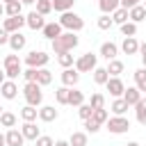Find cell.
<instances>
[{"label": "cell", "instance_id": "cell-11", "mask_svg": "<svg viewBox=\"0 0 146 146\" xmlns=\"http://www.w3.org/2000/svg\"><path fill=\"white\" fill-rule=\"evenodd\" d=\"M0 94H2V98L14 100V98L18 96V87H16V82H14V80H5V82L0 84Z\"/></svg>", "mask_w": 146, "mask_h": 146}, {"label": "cell", "instance_id": "cell-47", "mask_svg": "<svg viewBox=\"0 0 146 146\" xmlns=\"http://www.w3.org/2000/svg\"><path fill=\"white\" fill-rule=\"evenodd\" d=\"M16 64H21L18 55H7V57H5V68H7V66H16Z\"/></svg>", "mask_w": 146, "mask_h": 146}, {"label": "cell", "instance_id": "cell-43", "mask_svg": "<svg viewBox=\"0 0 146 146\" xmlns=\"http://www.w3.org/2000/svg\"><path fill=\"white\" fill-rule=\"evenodd\" d=\"M112 25H114V21H112L110 14H103V16L98 18V27H100V30H110Z\"/></svg>", "mask_w": 146, "mask_h": 146}, {"label": "cell", "instance_id": "cell-35", "mask_svg": "<svg viewBox=\"0 0 146 146\" xmlns=\"http://www.w3.org/2000/svg\"><path fill=\"white\" fill-rule=\"evenodd\" d=\"M34 11H39L41 16H48L52 11V0H36V9Z\"/></svg>", "mask_w": 146, "mask_h": 146}, {"label": "cell", "instance_id": "cell-51", "mask_svg": "<svg viewBox=\"0 0 146 146\" xmlns=\"http://www.w3.org/2000/svg\"><path fill=\"white\" fill-rule=\"evenodd\" d=\"M139 52H141V55H146V41H144V43H139Z\"/></svg>", "mask_w": 146, "mask_h": 146}, {"label": "cell", "instance_id": "cell-29", "mask_svg": "<svg viewBox=\"0 0 146 146\" xmlns=\"http://www.w3.org/2000/svg\"><path fill=\"white\" fill-rule=\"evenodd\" d=\"M107 78H110L107 68H103V66H96V68H94V82H96V84H105Z\"/></svg>", "mask_w": 146, "mask_h": 146}, {"label": "cell", "instance_id": "cell-8", "mask_svg": "<svg viewBox=\"0 0 146 146\" xmlns=\"http://www.w3.org/2000/svg\"><path fill=\"white\" fill-rule=\"evenodd\" d=\"M105 87H107L110 96H114V98H121V96H123V91H125V84L121 82V78H107Z\"/></svg>", "mask_w": 146, "mask_h": 146}, {"label": "cell", "instance_id": "cell-5", "mask_svg": "<svg viewBox=\"0 0 146 146\" xmlns=\"http://www.w3.org/2000/svg\"><path fill=\"white\" fill-rule=\"evenodd\" d=\"M105 125H107V130L112 132V135H123V132H128L130 130V121L125 119V116H110L107 121H105Z\"/></svg>", "mask_w": 146, "mask_h": 146}, {"label": "cell", "instance_id": "cell-28", "mask_svg": "<svg viewBox=\"0 0 146 146\" xmlns=\"http://www.w3.org/2000/svg\"><path fill=\"white\" fill-rule=\"evenodd\" d=\"M98 7H100L103 14H112V11L119 9L121 5H119V0H98Z\"/></svg>", "mask_w": 146, "mask_h": 146}, {"label": "cell", "instance_id": "cell-50", "mask_svg": "<svg viewBox=\"0 0 146 146\" xmlns=\"http://www.w3.org/2000/svg\"><path fill=\"white\" fill-rule=\"evenodd\" d=\"M52 146H71V144H68V141H64V139H57Z\"/></svg>", "mask_w": 146, "mask_h": 146}, {"label": "cell", "instance_id": "cell-4", "mask_svg": "<svg viewBox=\"0 0 146 146\" xmlns=\"http://www.w3.org/2000/svg\"><path fill=\"white\" fill-rule=\"evenodd\" d=\"M75 71L78 73H91L96 66H98V57L94 55V52H84V55H80L78 59H75Z\"/></svg>", "mask_w": 146, "mask_h": 146}, {"label": "cell", "instance_id": "cell-58", "mask_svg": "<svg viewBox=\"0 0 146 146\" xmlns=\"http://www.w3.org/2000/svg\"><path fill=\"white\" fill-rule=\"evenodd\" d=\"M7 2H16V0H5V5H7Z\"/></svg>", "mask_w": 146, "mask_h": 146}, {"label": "cell", "instance_id": "cell-60", "mask_svg": "<svg viewBox=\"0 0 146 146\" xmlns=\"http://www.w3.org/2000/svg\"><path fill=\"white\" fill-rule=\"evenodd\" d=\"M2 146H7V144H2Z\"/></svg>", "mask_w": 146, "mask_h": 146}, {"label": "cell", "instance_id": "cell-32", "mask_svg": "<svg viewBox=\"0 0 146 146\" xmlns=\"http://www.w3.org/2000/svg\"><path fill=\"white\" fill-rule=\"evenodd\" d=\"M112 112H114L116 116H123V114L128 112V103H125L123 98H114V103H112Z\"/></svg>", "mask_w": 146, "mask_h": 146}, {"label": "cell", "instance_id": "cell-42", "mask_svg": "<svg viewBox=\"0 0 146 146\" xmlns=\"http://www.w3.org/2000/svg\"><path fill=\"white\" fill-rule=\"evenodd\" d=\"M91 119H96V121H98V123L103 125V123H105V121L110 119V114H107V110H105V107H100V110H94Z\"/></svg>", "mask_w": 146, "mask_h": 146}, {"label": "cell", "instance_id": "cell-52", "mask_svg": "<svg viewBox=\"0 0 146 146\" xmlns=\"http://www.w3.org/2000/svg\"><path fill=\"white\" fill-rule=\"evenodd\" d=\"M139 57H141V66L146 68V55H139Z\"/></svg>", "mask_w": 146, "mask_h": 146}, {"label": "cell", "instance_id": "cell-12", "mask_svg": "<svg viewBox=\"0 0 146 146\" xmlns=\"http://www.w3.org/2000/svg\"><path fill=\"white\" fill-rule=\"evenodd\" d=\"M62 82H64V87H75L80 82V73L75 68H64L62 71Z\"/></svg>", "mask_w": 146, "mask_h": 146}, {"label": "cell", "instance_id": "cell-13", "mask_svg": "<svg viewBox=\"0 0 146 146\" xmlns=\"http://www.w3.org/2000/svg\"><path fill=\"white\" fill-rule=\"evenodd\" d=\"M144 18H146V7H144V5H135L132 9H128V21L141 23Z\"/></svg>", "mask_w": 146, "mask_h": 146}, {"label": "cell", "instance_id": "cell-34", "mask_svg": "<svg viewBox=\"0 0 146 146\" xmlns=\"http://www.w3.org/2000/svg\"><path fill=\"white\" fill-rule=\"evenodd\" d=\"M57 62H59L62 68H71V66L75 64V59H73L71 52H59V55H57Z\"/></svg>", "mask_w": 146, "mask_h": 146}, {"label": "cell", "instance_id": "cell-39", "mask_svg": "<svg viewBox=\"0 0 146 146\" xmlns=\"http://www.w3.org/2000/svg\"><path fill=\"white\" fill-rule=\"evenodd\" d=\"M18 75H23V68H21V64H16V66H7V68H5V78H9V80H16Z\"/></svg>", "mask_w": 146, "mask_h": 146}, {"label": "cell", "instance_id": "cell-1", "mask_svg": "<svg viewBox=\"0 0 146 146\" xmlns=\"http://www.w3.org/2000/svg\"><path fill=\"white\" fill-rule=\"evenodd\" d=\"M78 43H80V39L75 36V32H62L57 39H52V50L57 55L59 52H71Z\"/></svg>", "mask_w": 146, "mask_h": 146}, {"label": "cell", "instance_id": "cell-15", "mask_svg": "<svg viewBox=\"0 0 146 146\" xmlns=\"http://www.w3.org/2000/svg\"><path fill=\"white\" fill-rule=\"evenodd\" d=\"M121 50H123L125 55H137V52H139V41H137L135 36H125L123 43H121Z\"/></svg>", "mask_w": 146, "mask_h": 146}, {"label": "cell", "instance_id": "cell-30", "mask_svg": "<svg viewBox=\"0 0 146 146\" xmlns=\"http://www.w3.org/2000/svg\"><path fill=\"white\" fill-rule=\"evenodd\" d=\"M36 82L41 84V87H46V84H50L52 82V73L43 66V68H39V73H36Z\"/></svg>", "mask_w": 146, "mask_h": 146}, {"label": "cell", "instance_id": "cell-49", "mask_svg": "<svg viewBox=\"0 0 146 146\" xmlns=\"http://www.w3.org/2000/svg\"><path fill=\"white\" fill-rule=\"evenodd\" d=\"M5 43H9V32H5L0 27V46H5Z\"/></svg>", "mask_w": 146, "mask_h": 146}, {"label": "cell", "instance_id": "cell-26", "mask_svg": "<svg viewBox=\"0 0 146 146\" xmlns=\"http://www.w3.org/2000/svg\"><path fill=\"white\" fill-rule=\"evenodd\" d=\"M82 103H84V94H82V91H78V89H71V91H68V105L80 107Z\"/></svg>", "mask_w": 146, "mask_h": 146}, {"label": "cell", "instance_id": "cell-3", "mask_svg": "<svg viewBox=\"0 0 146 146\" xmlns=\"http://www.w3.org/2000/svg\"><path fill=\"white\" fill-rule=\"evenodd\" d=\"M57 23H59L62 27H66L68 32H80V30L84 27V21H82L78 14H73V11H64Z\"/></svg>", "mask_w": 146, "mask_h": 146}, {"label": "cell", "instance_id": "cell-9", "mask_svg": "<svg viewBox=\"0 0 146 146\" xmlns=\"http://www.w3.org/2000/svg\"><path fill=\"white\" fill-rule=\"evenodd\" d=\"M5 144H7V146H23V144H25V137H23V132H21V130L9 128V130H7V135H5Z\"/></svg>", "mask_w": 146, "mask_h": 146}, {"label": "cell", "instance_id": "cell-21", "mask_svg": "<svg viewBox=\"0 0 146 146\" xmlns=\"http://www.w3.org/2000/svg\"><path fill=\"white\" fill-rule=\"evenodd\" d=\"M39 119H41L43 123H50V121L57 119V110H55L52 105H43V107L39 110Z\"/></svg>", "mask_w": 146, "mask_h": 146}, {"label": "cell", "instance_id": "cell-31", "mask_svg": "<svg viewBox=\"0 0 146 146\" xmlns=\"http://www.w3.org/2000/svg\"><path fill=\"white\" fill-rule=\"evenodd\" d=\"M68 91H71V87H59V89H55V100H57L59 105H68Z\"/></svg>", "mask_w": 146, "mask_h": 146}, {"label": "cell", "instance_id": "cell-18", "mask_svg": "<svg viewBox=\"0 0 146 146\" xmlns=\"http://www.w3.org/2000/svg\"><path fill=\"white\" fill-rule=\"evenodd\" d=\"M100 55L110 62V59H114V57L119 55V46H116V43H112V41H105V43L100 46Z\"/></svg>", "mask_w": 146, "mask_h": 146}, {"label": "cell", "instance_id": "cell-7", "mask_svg": "<svg viewBox=\"0 0 146 146\" xmlns=\"http://www.w3.org/2000/svg\"><path fill=\"white\" fill-rule=\"evenodd\" d=\"M25 25V16L23 14H18V16H9V18H5V23H2V30L5 32H9V34H14V32H21V27Z\"/></svg>", "mask_w": 146, "mask_h": 146}, {"label": "cell", "instance_id": "cell-48", "mask_svg": "<svg viewBox=\"0 0 146 146\" xmlns=\"http://www.w3.org/2000/svg\"><path fill=\"white\" fill-rule=\"evenodd\" d=\"M119 5H121L123 9H132L135 5H141V2H139V0H119Z\"/></svg>", "mask_w": 146, "mask_h": 146}, {"label": "cell", "instance_id": "cell-57", "mask_svg": "<svg viewBox=\"0 0 146 146\" xmlns=\"http://www.w3.org/2000/svg\"><path fill=\"white\" fill-rule=\"evenodd\" d=\"M2 14H5V5L0 2V16H2Z\"/></svg>", "mask_w": 146, "mask_h": 146}, {"label": "cell", "instance_id": "cell-37", "mask_svg": "<svg viewBox=\"0 0 146 146\" xmlns=\"http://www.w3.org/2000/svg\"><path fill=\"white\" fill-rule=\"evenodd\" d=\"M68 144L71 146H87V132H73Z\"/></svg>", "mask_w": 146, "mask_h": 146}, {"label": "cell", "instance_id": "cell-6", "mask_svg": "<svg viewBox=\"0 0 146 146\" xmlns=\"http://www.w3.org/2000/svg\"><path fill=\"white\" fill-rule=\"evenodd\" d=\"M48 55L43 52V50H32V52H27V57H25V64L27 66H32V68H43L46 64H48Z\"/></svg>", "mask_w": 146, "mask_h": 146}, {"label": "cell", "instance_id": "cell-56", "mask_svg": "<svg viewBox=\"0 0 146 146\" xmlns=\"http://www.w3.org/2000/svg\"><path fill=\"white\" fill-rule=\"evenodd\" d=\"M2 144H5V135L0 132V146H2Z\"/></svg>", "mask_w": 146, "mask_h": 146}, {"label": "cell", "instance_id": "cell-36", "mask_svg": "<svg viewBox=\"0 0 146 146\" xmlns=\"http://www.w3.org/2000/svg\"><path fill=\"white\" fill-rule=\"evenodd\" d=\"M0 125H5V128H14V125H16V114H11V112H2V114H0Z\"/></svg>", "mask_w": 146, "mask_h": 146}, {"label": "cell", "instance_id": "cell-55", "mask_svg": "<svg viewBox=\"0 0 146 146\" xmlns=\"http://www.w3.org/2000/svg\"><path fill=\"white\" fill-rule=\"evenodd\" d=\"M2 82H5V71L0 68V84H2Z\"/></svg>", "mask_w": 146, "mask_h": 146}, {"label": "cell", "instance_id": "cell-53", "mask_svg": "<svg viewBox=\"0 0 146 146\" xmlns=\"http://www.w3.org/2000/svg\"><path fill=\"white\" fill-rule=\"evenodd\" d=\"M21 2H23V5H34L36 0H21Z\"/></svg>", "mask_w": 146, "mask_h": 146}, {"label": "cell", "instance_id": "cell-33", "mask_svg": "<svg viewBox=\"0 0 146 146\" xmlns=\"http://www.w3.org/2000/svg\"><path fill=\"white\" fill-rule=\"evenodd\" d=\"M21 9H23V2H21V0H16V2H7V5H5V14H7V16H18Z\"/></svg>", "mask_w": 146, "mask_h": 146}, {"label": "cell", "instance_id": "cell-17", "mask_svg": "<svg viewBox=\"0 0 146 146\" xmlns=\"http://www.w3.org/2000/svg\"><path fill=\"white\" fill-rule=\"evenodd\" d=\"M25 43H27V39H25L21 32H14V34H9V46H11V50H14V52L23 50V48H25Z\"/></svg>", "mask_w": 146, "mask_h": 146}, {"label": "cell", "instance_id": "cell-23", "mask_svg": "<svg viewBox=\"0 0 146 146\" xmlns=\"http://www.w3.org/2000/svg\"><path fill=\"white\" fill-rule=\"evenodd\" d=\"M36 116H39V110H36L34 105H25V107L21 110V119H23V121H36Z\"/></svg>", "mask_w": 146, "mask_h": 146}, {"label": "cell", "instance_id": "cell-25", "mask_svg": "<svg viewBox=\"0 0 146 146\" xmlns=\"http://www.w3.org/2000/svg\"><path fill=\"white\" fill-rule=\"evenodd\" d=\"M112 21H114V25H123L125 21H128V9H123V7H119V9H114L112 14Z\"/></svg>", "mask_w": 146, "mask_h": 146}, {"label": "cell", "instance_id": "cell-54", "mask_svg": "<svg viewBox=\"0 0 146 146\" xmlns=\"http://www.w3.org/2000/svg\"><path fill=\"white\" fill-rule=\"evenodd\" d=\"M125 146H141V144H139V141H128Z\"/></svg>", "mask_w": 146, "mask_h": 146}, {"label": "cell", "instance_id": "cell-16", "mask_svg": "<svg viewBox=\"0 0 146 146\" xmlns=\"http://www.w3.org/2000/svg\"><path fill=\"white\" fill-rule=\"evenodd\" d=\"M125 103H128V107H135V103L141 98V91L137 89V87H128L125 91H123V96H121Z\"/></svg>", "mask_w": 146, "mask_h": 146}, {"label": "cell", "instance_id": "cell-27", "mask_svg": "<svg viewBox=\"0 0 146 146\" xmlns=\"http://www.w3.org/2000/svg\"><path fill=\"white\" fill-rule=\"evenodd\" d=\"M75 5V0H52V9L64 14V11H71V7Z\"/></svg>", "mask_w": 146, "mask_h": 146}, {"label": "cell", "instance_id": "cell-41", "mask_svg": "<svg viewBox=\"0 0 146 146\" xmlns=\"http://www.w3.org/2000/svg\"><path fill=\"white\" fill-rule=\"evenodd\" d=\"M78 114H80V119L84 121V119H89V116L94 114V107H91L89 103H82V105L78 107Z\"/></svg>", "mask_w": 146, "mask_h": 146}, {"label": "cell", "instance_id": "cell-20", "mask_svg": "<svg viewBox=\"0 0 146 146\" xmlns=\"http://www.w3.org/2000/svg\"><path fill=\"white\" fill-rule=\"evenodd\" d=\"M105 68H107L110 78H119V75L123 73V62L114 57V59H110V62H107V66H105Z\"/></svg>", "mask_w": 146, "mask_h": 146}, {"label": "cell", "instance_id": "cell-19", "mask_svg": "<svg viewBox=\"0 0 146 146\" xmlns=\"http://www.w3.org/2000/svg\"><path fill=\"white\" fill-rule=\"evenodd\" d=\"M21 132H23V137H25V139H32V141L39 137V128H36V123H34V121H25V123H23V128H21Z\"/></svg>", "mask_w": 146, "mask_h": 146}, {"label": "cell", "instance_id": "cell-22", "mask_svg": "<svg viewBox=\"0 0 146 146\" xmlns=\"http://www.w3.org/2000/svg\"><path fill=\"white\" fill-rule=\"evenodd\" d=\"M135 116L141 125H146V98H139L135 103Z\"/></svg>", "mask_w": 146, "mask_h": 146}, {"label": "cell", "instance_id": "cell-45", "mask_svg": "<svg viewBox=\"0 0 146 146\" xmlns=\"http://www.w3.org/2000/svg\"><path fill=\"white\" fill-rule=\"evenodd\" d=\"M36 73H39V68H32V66H27V68L23 71V78H25V82H36Z\"/></svg>", "mask_w": 146, "mask_h": 146}, {"label": "cell", "instance_id": "cell-38", "mask_svg": "<svg viewBox=\"0 0 146 146\" xmlns=\"http://www.w3.org/2000/svg\"><path fill=\"white\" fill-rule=\"evenodd\" d=\"M121 32H123V36H135V34H137V23L125 21V23L121 25Z\"/></svg>", "mask_w": 146, "mask_h": 146}, {"label": "cell", "instance_id": "cell-10", "mask_svg": "<svg viewBox=\"0 0 146 146\" xmlns=\"http://www.w3.org/2000/svg\"><path fill=\"white\" fill-rule=\"evenodd\" d=\"M25 25H27L30 30H43L46 21H43V16H41L39 11H30V14L25 16Z\"/></svg>", "mask_w": 146, "mask_h": 146}, {"label": "cell", "instance_id": "cell-44", "mask_svg": "<svg viewBox=\"0 0 146 146\" xmlns=\"http://www.w3.org/2000/svg\"><path fill=\"white\" fill-rule=\"evenodd\" d=\"M84 128H87V132H91V135H94V132H98V130H100V123H98L96 119H91V116H89V119H84Z\"/></svg>", "mask_w": 146, "mask_h": 146}, {"label": "cell", "instance_id": "cell-46", "mask_svg": "<svg viewBox=\"0 0 146 146\" xmlns=\"http://www.w3.org/2000/svg\"><path fill=\"white\" fill-rule=\"evenodd\" d=\"M34 144H36V146H52L55 141H52V137H48V135H39V137L34 139Z\"/></svg>", "mask_w": 146, "mask_h": 146}, {"label": "cell", "instance_id": "cell-2", "mask_svg": "<svg viewBox=\"0 0 146 146\" xmlns=\"http://www.w3.org/2000/svg\"><path fill=\"white\" fill-rule=\"evenodd\" d=\"M23 96H25L27 105L39 107V105L43 103V94H41V84H39V82H25V87H23Z\"/></svg>", "mask_w": 146, "mask_h": 146}, {"label": "cell", "instance_id": "cell-59", "mask_svg": "<svg viewBox=\"0 0 146 146\" xmlns=\"http://www.w3.org/2000/svg\"><path fill=\"white\" fill-rule=\"evenodd\" d=\"M2 112H5V110H2V105H0V114H2Z\"/></svg>", "mask_w": 146, "mask_h": 146}, {"label": "cell", "instance_id": "cell-40", "mask_svg": "<svg viewBox=\"0 0 146 146\" xmlns=\"http://www.w3.org/2000/svg\"><path fill=\"white\" fill-rule=\"evenodd\" d=\"M89 105H91L94 110H100V107H105V96H103V94H91V98H89Z\"/></svg>", "mask_w": 146, "mask_h": 146}, {"label": "cell", "instance_id": "cell-14", "mask_svg": "<svg viewBox=\"0 0 146 146\" xmlns=\"http://www.w3.org/2000/svg\"><path fill=\"white\" fill-rule=\"evenodd\" d=\"M62 30H64V27H62L59 23H46L41 32H43V36H46V39H50V41H52V39H57V36L62 34Z\"/></svg>", "mask_w": 146, "mask_h": 146}, {"label": "cell", "instance_id": "cell-24", "mask_svg": "<svg viewBox=\"0 0 146 146\" xmlns=\"http://www.w3.org/2000/svg\"><path fill=\"white\" fill-rule=\"evenodd\" d=\"M135 87H137L139 91H146V68H144V66L135 71Z\"/></svg>", "mask_w": 146, "mask_h": 146}]
</instances>
